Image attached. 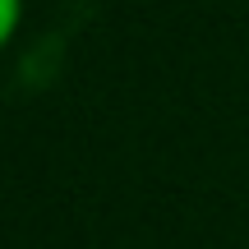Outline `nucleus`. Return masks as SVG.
<instances>
[{"label": "nucleus", "mask_w": 249, "mask_h": 249, "mask_svg": "<svg viewBox=\"0 0 249 249\" xmlns=\"http://www.w3.org/2000/svg\"><path fill=\"white\" fill-rule=\"evenodd\" d=\"M18 23H23V0H0V37H18Z\"/></svg>", "instance_id": "obj_1"}]
</instances>
